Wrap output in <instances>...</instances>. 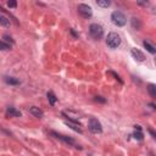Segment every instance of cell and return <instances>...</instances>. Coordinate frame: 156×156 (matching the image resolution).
Returning <instances> with one entry per match:
<instances>
[{
  "label": "cell",
  "mask_w": 156,
  "mask_h": 156,
  "mask_svg": "<svg viewBox=\"0 0 156 156\" xmlns=\"http://www.w3.org/2000/svg\"><path fill=\"white\" fill-rule=\"evenodd\" d=\"M111 21H112V23L116 25L117 27H123L127 23V18H126L124 13L121 11H114L111 13Z\"/></svg>",
  "instance_id": "obj_1"
},
{
  "label": "cell",
  "mask_w": 156,
  "mask_h": 156,
  "mask_svg": "<svg viewBox=\"0 0 156 156\" xmlns=\"http://www.w3.org/2000/svg\"><path fill=\"white\" fill-rule=\"evenodd\" d=\"M106 44H107V47L111 48V49H116L120 47V44H121V37L118 35L117 33L115 32H111L107 34V38H106Z\"/></svg>",
  "instance_id": "obj_2"
},
{
  "label": "cell",
  "mask_w": 156,
  "mask_h": 156,
  "mask_svg": "<svg viewBox=\"0 0 156 156\" xmlns=\"http://www.w3.org/2000/svg\"><path fill=\"white\" fill-rule=\"evenodd\" d=\"M89 33H90V35L94 39L99 40V39L102 38V35H104V29L98 23H92L90 26H89Z\"/></svg>",
  "instance_id": "obj_3"
},
{
  "label": "cell",
  "mask_w": 156,
  "mask_h": 156,
  "mask_svg": "<svg viewBox=\"0 0 156 156\" xmlns=\"http://www.w3.org/2000/svg\"><path fill=\"white\" fill-rule=\"evenodd\" d=\"M88 127H89V131H90L92 133H94V134H100V133L102 132L101 123L96 120V118H94V117H92L90 120H89Z\"/></svg>",
  "instance_id": "obj_4"
},
{
  "label": "cell",
  "mask_w": 156,
  "mask_h": 156,
  "mask_svg": "<svg viewBox=\"0 0 156 156\" xmlns=\"http://www.w3.org/2000/svg\"><path fill=\"white\" fill-rule=\"evenodd\" d=\"M77 10L79 12V15H82L84 18H89V17H92V15H93V10H92V7L87 5V4H79L78 7H77Z\"/></svg>",
  "instance_id": "obj_5"
},
{
  "label": "cell",
  "mask_w": 156,
  "mask_h": 156,
  "mask_svg": "<svg viewBox=\"0 0 156 156\" xmlns=\"http://www.w3.org/2000/svg\"><path fill=\"white\" fill-rule=\"evenodd\" d=\"M50 134L53 136V137H55L56 139H60V140H62L64 143H66V144H70V145H76V142L73 140L72 138H70V137H66V136H64V134H60V133H56V132H50Z\"/></svg>",
  "instance_id": "obj_6"
},
{
  "label": "cell",
  "mask_w": 156,
  "mask_h": 156,
  "mask_svg": "<svg viewBox=\"0 0 156 156\" xmlns=\"http://www.w3.org/2000/svg\"><path fill=\"white\" fill-rule=\"evenodd\" d=\"M131 54H132V56L134 57L136 60H138V61H144V60H145V56H144V54H143L140 50L136 49V48H133V49L131 50Z\"/></svg>",
  "instance_id": "obj_7"
},
{
  "label": "cell",
  "mask_w": 156,
  "mask_h": 156,
  "mask_svg": "<svg viewBox=\"0 0 156 156\" xmlns=\"http://www.w3.org/2000/svg\"><path fill=\"white\" fill-rule=\"evenodd\" d=\"M29 112H31L34 117H38V118H42L44 116V112L39 109V107H37V106H32V107H29Z\"/></svg>",
  "instance_id": "obj_8"
},
{
  "label": "cell",
  "mask_w": 156,
  "mask_h": 156,
  "mask_svg": "<svg viewBox=\"0 0 156 156\" xmlns=\"http://www.w3.org/2000/svg\"><path fill=\"white\" fill-rule=\"evenodd\" d=\"M6 115L10 116V117H21V112L20 111H17L16 109L13 107H9L6 110Z\"/></svg>",
  "instance_id": "obj_9"
},
{
  "label": "cell",
  "mask_w": 156,
  "mask_h": 156,
  "mask_svg": "<svg viewBox=\"0 0 156 156\" xmlns=\"http://www.w3.org/2000/svg\"><path fill=\"white\" fill-rule=\"evenodd\" d=\"M66 124H67L68 127H71L73 131H76V132H78V133H82V129L79 128V127H80V126H79V123L71 122V121H66Z\"/></svg>",
  "instance_id": "obj_10"
},
{
  "label": "cell",
  "mask_w": 156,
  "mask_h": 156,
  "mask_svg": "<svg viewBox=\"0 0 156 156\" xmlns=\"http://www.w3.org/2000/svg\"><path fill=\"white\" fill-rule=\"evenodd\" d=\"M4 80L10 85H18L20 84V80L17 78H15V77H5Z\"/></svg>",
  "instance_id": "obj_11"
},
{
  "label": "cell",
  "mask_w": 156,
  "mask_h": 156,
  "mask_svg": "<svg viewBox=\"0 0 156 156\" xmlns=\"http://www.w3.org/2000/svg\"><path fill=\"white\" fill-rule=\"evenodd\" d=\"M143 45H144V48H145V49H146L148 51H149L150 54H152V55H154V54L156 53V49L154 48V45H151V44H150L149 42L144 40V42H143Z\"/></svg>",
  "instance_id": "obj_12"
},
{
  "label": "cell",
  "mask_w": 156,
  "mask_h": 156,
  "mask_svg": "<svg viewBox=\"0 0 156 156\" xmlns=\"http://www.w3.org/2000/svg\"><path fill=\"white\" fill-rule=\"evenodd\" d=\"M10 25H11V22H10V20L7 18L6 16H0V26L9 28Z\"/></svg>",
  "instance_id": "obj_13"
},
{
  "label": "cell",
  "mask_w": 156,
  "mask_h": 156,
  "mask_svg": "<svg viewBox=\"0 0 156 156\" xmlns=\"http://www.w3.org/2000/svg\"><path fill=\"white\" fill-rule=\"evenodd\" d=\"M48 100H49V102H50V105H55L56 101H57V98L55 96V94H54L53 92H49V93H48Z\"/></svg>",
  "instance_id": "obj_14"
},
{
  "label": "cell",
  "mask_w": 156,
  "mask_h": 156,
  "mask_svg": "<svg viewBox=\"0 0 156 156\" xmlns=\"http://www.w3.org/2000/svg\"><path fill=\"white\" fill-rule=\"evenodd\" d=\"M132 26H133V28H134V29H137V31H139V29L142 28V23H140L139 18L133 17V18H132Z\"/></svg>",
  "instance_id": "obj_15"
},
{
  "label": "cell",
  "mask_w": 156,
  "mask_h": 156,
  "mask_svg": "<svg viewBox=\"0 0 156 156\" xmlns=\"http://www.w3.org/2000/svg\"><path fill=\"white\" fill-rule=\"evenodd\" d=\"M148 90H149L150 95L152 98H156V85L155 84H149L148 85Z\"/></svg>",
  "instance_id": "obj_16"
},
{
  "label": "cell",
  "mask_w": 156,
  "mask_h": 156,
  "mask_svg": "<svg viewBox=\"0 0 156 156\" xmlns=\"http://www.w3.org/2000/svg\"><path fill=\"white\" fill-rule=\"evenodd\" d=\"M96 4L100 7H109L111 5V1H109V0H99V1H96Z\"/></svg>",
  "instance_id": "obj_17"
},
{
  "label": "cell",
  "mask_w": 156,
  "mask_h": 156,
  "mask_svg": "<svg viewBox=\"0 0 156 156\" xmlns=\"http://www.w3.org/2000/svg\"><path fill=\"white\" fill-rule=\"evenodd\" d=\"M133 137H134L136 139H138V140H143V138H144V136H143V133L140 132V131H136L134 133H133Z\"/></svg>",
  "instance_id": "obj_18"
},
{
  "label": "cell",
  "mask_w": 156,
  "mask_h": 156,
  "mask_svg": "<svg viewBox=\"0 0 156 156\" xmlns=\"http://www.w3.org/2000/svg\"><path fill=\"white\" fill-rule=\"evenodd\" d=\"M11 47L9 45V44H6L4 42H0V50H10Z\"/></svg>",
  "instance_id": "obj_19"
},
{
  "label": "cell",
  "mask_w": 156,
  "mask_h": 156,
  "mask_svg": "<svg viewBox=\"0 0 156 156\" xmlns=\"http://www.w3.org/2000/svg\"><path fill=\"white\" fill-rule=\"evenodd\" d=\"M94 100L95 101H98V102H101V104H104V102H106V100L102 98V96H95L94 98Z\"/></svg>",
  "instance_id": "obj_20"
},
{
  "label": "cell",
  "mask_w": 156,
  "mask_h": 156,
  "mask_svg": "<svg viewBox=\"0 0 156 156\" xmlns=\"http://www.w3.org/2000/svg\"><path fill=\"white\" fill-rule=\"evenodd\" d=\"M7 6L11 7V9H15V7L17 6V3H16V1H13V0H12V1H9V3H7Z\"/></svg>",
  "instance_id": "obj_21"
},
{
  "label": "cell",
  "mask_w": 156,
  "mask_h": 156,
  "mask_svg": "<svg viewBox=\"0 0 156 156\" xmlns=\"http://www.w3.org/2000/svg\"><path fill=\"white\" fill-rule=\"evenodd\" d=\"M109 73H110V75H112V76H114V77H115V78H116V79H117L118 82H120V83H123V82H122V79H121L120 77H118V75H116V73H115V72H112V71H110Z\"/></svg>",
  "instance_id": "obj_22"
},
{
  "label": "cell",
  "mask_w": 156,
  "mask_h": 156,
  "mask_svg": "<svg viewBox=\"0 0 156 156\" xmlns=\"http://www.w3.org/2000/svg\"><path fill=\"white\" fill-rule=\"evenodd\" d=\"M149 132L151 133V136H152V138H155V137H156V134H155V132H154L152 129H149Z\"/></svg>",
  "instance_id": "obj_23"
},
{
  "label": "cell",
  "mask_w": 156,
  "mask_h": 156,
  "mask_svg": "<svg viewBox=\"0 0 156 156\" xmlns=\"http://www.w3.org/2000/svg\"><path fill=\"white\" fill-rule=\"evenodd\" d=\"M136 129H138V131H142V127H140V126H136Z\"/></svg>",
  "instance_id": "obj_24"
}]
</instances>
